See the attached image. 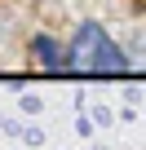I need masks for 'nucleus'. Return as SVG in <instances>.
I'll return each instance as SVG.
<instances>
[{"mask_svg": "<svg viewBox=\"0 0 146 150\" xmlns=\"http://www.w3.org/2000/svg\"><path fill=\"white\" fill-rule=\"evenodd\" d=\"M66 49H71V66H80V71H102V75H111V71H124V66H128L124 49L106 35L102 22H80V31L71 35Z\"/></svg>", "mask_w": 146, "mask_h": 150, "instance_id": "obj_1", "label": "nucleus"}, {"mask_svg": "<svg viewBox=\"0 0 146 150\" xmlns=\"http://www.w3.org/2000/svg\"><path fill=\"white\" fill-rule=\"evenodd\" d=\"M31 53H36L49 71H66V66H71V49H62L53 35H36V40H31Z\"/></svg>", "mask_w": 146, "mask_h": 150, "instance_id": "obj_2", "label": "nucleus"}]
</instances>
